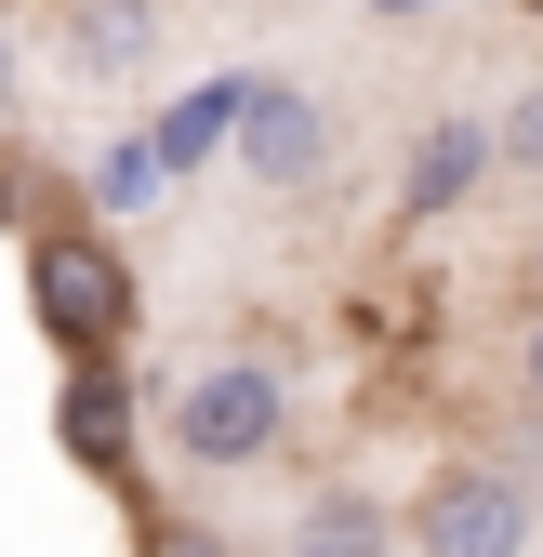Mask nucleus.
Wrapping results in <instances>:
<instances>
[{
	"instance_id": "nucleus-1",
	"label": "nucleus",
	"mask_w": 543,
	"mask_h": 557,
	"mask_svg": "<svg viewBox=\"0 0 543 557\" xmlns=\"http://www.w3.org/2000/svg\"><path fill=\"white\" fill-rule=\"evenodd\" d=\"M160 438H173V465H199V478H239V465H265V451L292 438V372L265 359V345H213V359L173 372Z\"/></svg>"
},
{
	"instance_id": "nucleus-12",
	"label": "nucleus",
	"mask_w": 543,
	"mask_h": 557,
	"mask_svg": "<svg viewBox=\"0 0 543 557\" xmlns=\"http://www.w3.org/2000/svg\"><path fill=\"white\" fill-rule=\"evenodd\" d=\"M517 385H530V398H543V319H530V332H517Z\"/></svg>"
},
{
	"instance_id": "nucleus-8",
	"label": "nucleus",
	"mask_w": 543,
	"mask_h": 557,
	"mask_svg": "<svg viewBox=\"0 0 543 557\" xmlns=\"http://www.w3.org/2000/svg\"><path fill=\"white\" fill-rule=\"evenodd\" d=\"M491 173H543V94H517L491 120Z\"/></svg>"
},
{
	"instance_id": "nucleus-6",
	"label": "nucleus",
	"mask_w": 543,
	"mask_h": 557,
	"mask_svg": "<svg viewBox=\"0 0 543 557\" xmlns=\"http://www.w3.org/2000/svg\"><path fill=\"white\" fill-rule=\"evenodd\" d=\"M491 186V120H438L412 147V186H397V213H451V199Z\"/></svg>"
},
{
	"instance_id": "nucleus-7",
	"label": "nucleus",
	"mask_w": 543,
	"mask_h": 557,
	"mask_svg": "<svg viewBox=\"0 0 543 557\" xmlns=\"http://www.w3.org/2000/svg\"><path fill=\"white\" fill-rule=\"evenodd\" d=\"M292 557H397V518H384L371 492H345V478H331V492L292 505Z\"/></svg>"
},
{
	"instance_id": "nucleus-4",
	"label": "nucleus",
	"mask_w": 543,
	"mask_h": 557,
	"mask_svg": "<svg viewBox=\"0 0 543 557\" xmlns=\"http://www.w3.org/2000/svg\"><path fill=\"white\" fill-rule=\"evenodd\" d=\"M226 133H239V173L252 186H318V160H331V120H318V94H292V81H252L239 107H226Z\"/></svg>"
},
{
	"instance_id": "nucleus-2",
	"label": "nucleus",
	"mask_w": 543,
	"mask_h": 557,
	"mask_svg": "<svg viewBox=\"0 0 543 557\" xmlns=\"http://www.w3.org/2000/svg\"><path fill=\"white\" fill-rule=\"evenodd\" d=\"M27 306H40V332L66 345V359H106V345L132 332V265L93 226H40L27 239Z\"/></svg>"
},
{
	"instance_id": "nucleus-15",
	"label": "nucleus",
	"mask_w": 543,
	"mask_h": 557,
	"mask_svg": "<svg viewBox=\"0 0 543 557\" xmlns=\"http://www.w3.org/2000/svg\"><path fill=\"white\" fill-rule=\"evenodd\" d=\"M384 14H412V0H384Z\"/></svg>"
},
{
	"instance_id": "nucleus-14",
	"label": "nucleus",
	"mask_w": 543,
	"mask_h": 557,
	"mask_svg": "<svg viewBox=\"0 0 543 557\" xmlns=\"http://www.w3.org/2000/svg\"><path fill=\"white\" fill-rule=\"evenodd\" d=\"M530 278H543V239H530Z\"/></svg>"
},
{
	"instance_id": "nucleus-10",
	"label": "nucleus",
	"mask_w": 543,
	"mask_h": 557,
	"mask_svg": "<svg viewBox=\"0 0 543 557\" xmlns=\"http://www.w3.org/2000/svg\"><path fill=\"white\" fill-rule=\"evenodd\" d=\"M66 438L106 465V451H119V398H106V385H80V398H66Z\"/></svg>"
},
{
	"instance_id": "nucleus-9",
	"label": "nucleus",
	"mask_w": 543,
	"mask_h": 557,
	"mask_svg": "<svg viewBox=\"0 0 543 557\" xmlns=\"http://www.w3.org/2000/svg\"><path fill=\"white\" fill-rule=\"evenodd\" d=\"M160 173H173L160 147H106V173H93V186H106V199H119V213H132V199H160Z\"/></svg>"
},
{
	"instance_id": "nucleus-13",
	"label": "nucleus",
	"mask_w": 543,
	"mask_h": 557,
	"mask_svg": "<svg viewBox=\"0 0 543 557\" xmlns=\"http://www.w3.org/2000/svg\"><path fill=\"white\" fill-rule=\"evenodd\" d=\"M0 107H14V53H0Z\"/></svg>"
},
{
	"instance_id": "nucleus-3",
	"label": "nucleus",
	"mask_w": 543,
	"mask_h": 557,
	"mask_svg": "<svg viewBox=\"0 0 543 557\" xmlns=\"http://www.w3.org/2000/svg\"><path fill=\"white\" fill-rule=\"evenodd\" d=\"M412 557H530V492L504 465H438L412 492Z\"/></svg>"
},
{
	"instance_id": "nucleus-5",
	"label": "nucleus",
	"mask_w": 543,
	"mask_h": 557,
	"mask_svg": "<svg viewBox=\"0 0 543 557\" xmlns=\"http://www.w3.org/2000/svg\"><path fill=\"white\" fill-rule=\"evenodd\" d=\"M53 53L80 81H147L160 66V0H53Z\"/></svg>"
},
{
	"instance_id": "nucleus-11",
	"label": "nucleus",
	"mask_w": 543,
	"mask_h": 557,
	"mask_svg": "<svg viewBox=\"0 0 543 557\" xmlns=\"http://www.w3.org/2000/svg\"><path fill=\"white\" fill-rule=\"evenodd\" d=\"M147 557H239L226 531H147Z\"/></svg>"
}]
</instances>
